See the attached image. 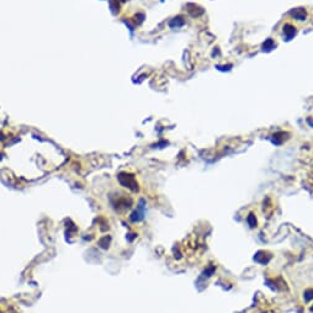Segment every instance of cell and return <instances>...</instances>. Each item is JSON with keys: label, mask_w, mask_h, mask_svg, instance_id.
I'll return each mask as SVG.
<instances>
[{"label": "cell", "mask_w": 313, "mask_h": 313, "mask_svg": "<svg viewBox=\"0 0 313 313\" xmlns=\"http://www.w3.org/2000/svg\"><path fill=\"white\" fill-rule=\"evenodd\" d=\"M291 15L293 16V17H296L297 20H305L306 19V10L305 9H302V8H298V9H295V10H292L291 11Z\"/></svg>", "instance_id": "obj_1"}, {"label": "cell", "mask_w": 313, "mask_h": 313, "mask_svg": "<svg viewBox=\"0 0 313 313\" xmlns=\"http://www.w3.org/2000/svg\"><path fill=\"white\" fill-rule=\"evenodd\" d=\"M283 32H285V35L287 36V38L290 40L291 37H293V36H295V33H296V29H295L292 25L286 24V25L283 26Z\"/></svg>", "instance_id": "obj_2"}]
</instances>
